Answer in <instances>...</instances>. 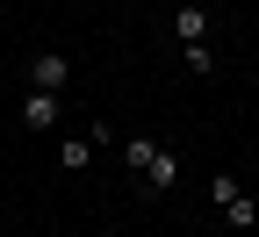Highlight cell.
<instances>
[{"label": "cell", "mask_w": 259, "mask_h": 237, "mask_svg": "<svg viewBox=\"0 0 259 237\" xmlns=\"http://www.w3.org/2000/svg\"><path fill=\"white\" fill-rule=\"evenodd\" d=\"M209 194H216V209H223V223H231V230H259V201H252L231 173H216V180H209Z\"/></svg>", "instance_id": "1"}, {"label": "cell", "mask_w": 259, "mask_h": 237, "mask_svg": "<svg viewBox=\"0 0 259 237\" xmlns=\"http://www.w3.org/2000/svg\"><path fill=\"white\" fill-rule=\"evenodd\" d=\"M22 122H29V129H58V122H65V93L29 86V93H22Z\"/></svg>", "instance_id": "2"}, {"label": "cell", "mask_w": 259, "mask_h": 237, "mask_svg": "<svg viewBox=\"0 0 259 237\" xmlns=\"http://www.w3.org/2000/svg\"><path fill=\"white\" fill-rule=\"evenodd\" d=\"M65 79H72V65H65L58 51H36V58H29V86H44V93H65Z\"/></svg>", "instance_id": "3"}, {"label": "cell", "mask_w": 259, "mask_h": 237, "mask_svg": "<svg viewBox=\"0 0 259 237\" xmlns=\"http://www.w3.org/2000/svg\"><path fill=\"white\" fill-rule=\"evenodd\" d=\"M137 180H144V194H166V187L180 180V158H173L166 144H158V151H151V165H144V173H137Z\"/></svg>", "instance_id": "4"}, {"label": "cell", "mask_w": 259, "mask_h": 237, "mask_svg": "<svg viewBox=\"0 0 259 237\" xmlns=\"http://www.w3.org/2000/svg\"><path fill=\"white\" fill-rule=\"evenodd\" d=\"M173 36H180V43H209V8H194V0H187V8L173 15Z\"/></svg>", "instance_id": "5"}, {"label": "cell", "mask_w": 259, "mask_h": 237, "mask_svg": "<svg viewBox=\"0 0 259 237\" xmlns=\"http://www.w3.org/2000/svg\"><path fill=\"white\" fill-rule=\"evenodd\" d=\"M58 165H65V173H87V165H94V137H65L58 144Z\"/></svg>", "instance_id": "6"}, {"label": "cell", "mask_w": 259, "mask_h": 237, "mask_svg": "<svg viewBox=\"0 0 259 237\" xmlns=\"http://www.w3.org/2000/svg\"><path fill=\"white\" fill-rule=\"evenodd\" d=\"M180 58H187V72H202V79L216 72V43H180Z\"/></svg>", "instance_id": "7"}, {"label": "cell", "mask_w": 259, "mask_h": 237, "mask_svg": "<svg viewBox=\"0 0 259 237\" xmlns=\"http://www.w3.org/2000/svg\"><path fill=\"white\" fill-rule=\"evenodd\" d=\"M151 151H158L151 137H130V144H122V165H130V173H144V165H151Z\"/></svg>", "instance_id": "8"}]
</instances>
